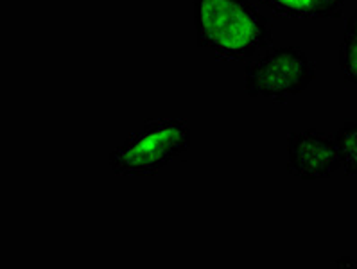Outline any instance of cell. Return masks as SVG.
I'll use <instances>...</instances> for the list:
<instances>
[{
	"instance_id": "obj_5",
	"label": "cell",
	"mask_w": 357,
	"mask_h": 269,
	"mask_svg": "<svg viewBox=\"0 0 357 269\" xmlns=\"http://www.w3.org/2000/svg\"><path fill=\"white\" fill-rule=\"evenodd\" d=\"M259 4L275 15L286 18H314V20H327V18H340L347 0H257Z\"/></svg>"
},
{
	"instance_id": "obj_3",
	"label": "cell",
	"mask_w": 357,
	"mask_h": 269,
	"mask_svg": "<svg viewBox=\"0 0 357 269\" xmlns=\"http://www.w3.org/2000/svg\"><path fill=\"white\" fill-rule=\"evenodd\" d=\"M316 79V67L296 45L268 47L244 72V92L275 102H287Z\"/></svg>"
},
{
	"instance_id": "obj_2",
	"label": "cell",
	"mask_w": 357,
	"mask_h": 269,
	"mask_svg": "<svg viewBox=\"0 0 357 269\" xmlns=\"http://www.w3.org/2000/svg\"><path fill=\"white\" fill-rule=\"evenodd\" d=\"M190 128L178 118L146 121L109 153V169L117 176H153L190 148Z\"/></svg>"
},
{
	"instance_id": "obj_6",
	"label": "cell",
	"mask_w": 357,
	"mask_h": 269,
	"mask_svg": "<svg viewBox=\"0 0 357 269\" xmlns=\"http://www.w3.org/2000/svg\"><path fill=\"white\" fill-rule=\"evenodd\" d=\"M340 68L343 79L357 89V9L350 15L340 47Z\"/></svg>"
},
{
	"instance_id": "obj_4",
	"label": "cell",
	"mask_w": 357,
	"mask_h": 269,
	"mask_svg": "<svg viewBox=\"0 0 357 269\" xmlns=\"http://www.w3.org/2000/svg\"><path fill=\"white\" fill-rule=\"evenodd\" d=\"M341 169L336 139L309 128L287 134V173L300 180L331 178Z\"/></svg>"
},
{
	"instance_id": "obj_7",
	"label": "cell",
	"mask_w": 357,
	"mask_h": 269,
	"mask_svg": "<svg viewBox=\"0 0 357 269\" xmlns=\"http://www.w3.org/2000/svg\"><path fill=\"white\" fill-rule=\"evenodd\" d=\"M341 169L347 176H357V121H347L334 134Z\"/></svg>"
},
{
	"instance_id": "obj_1",
	"label": "cell",
	"mask_w": 357,
	"mask_h": 269,
	"mask_svg": "<svg viewBox=\"0 0 357 269\" xmlns=\"http://www.w3.org/2000/svg\"><path fill=\"white\" fill-rule=\"evenodd\" d=\"M198 45L221 61H243L273 43L271 22L250 0H194Z\"/></svg>"
}]
</instances>
